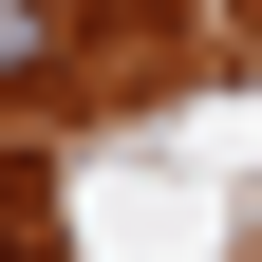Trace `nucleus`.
I'll return each instance as SVG.
<instances>
[{
    "label": "nucleus",
    "instance_id": "obj_2",
    "mask_svg": "<svg viewBox=\"0 0 262 262\" xmlns=\"http://www.w3.org/2000/svg\"><path fill=\"white\" fill-rule=\"evenodd\" d=\"M0 225H19V169H0Z\"/></svg>",
    "mask_w": 262,
    "mask_h": 262
},
{
    "label": "nucleus",
    "instance_id": "obj_1",
    "mask_svg": "<svg viewBox=\"0 0 262 262\" xmlns=\"http://www.w3.org/2000/svg\"><path fill=\"white\" fill-rule=\"evenodd\" d=\"M56 56V0H0V75H38Z\"/></svg>",
    "mask_w": 262,
    "mask_h": 262
}]
</instances>
